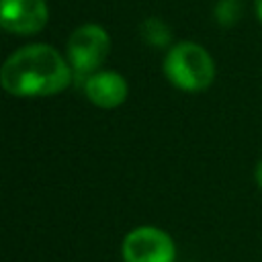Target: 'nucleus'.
Segmentation results:
<instances>
[{
    "label": "nucleus",
    "instance_id": "obj_1",
    "mask_svg": "<svg viewBox=\"0 0 262 262\" xmlns=\"http://www.w3.org/2000/svg\"><path fill=\"white\" fill-rule=\"evenodd\" d=\"M72 82V70L49 45H25L10 53L0 68V86L12 96H53Z\"/></svg>",
    "mask_w": 262,
    "mask_h": 262
},
{
    "label": "nucleus",
    "instance_id": "obj_2",
    "mask_svg": "<svg viewBox=\"0 0 262 262\" xmlns=\"http://www.w3.org/2000/svg\"><path fill=\"white\" fill-rule=\"evenodd\" d=\"M166 78L184 92H201L215 78V63L209 51L196 43L182 41L174 45L164 59Z\"/></svg>",
    "mask_w": 262,
    "mask_h": 262
},
{
    "label": "nucleus",
    "instance_id": "obj_3",
    "mask_svg": "<svg viewBox=\"0 0 262 262\" xmlns=\"http://www.w3.org/2000/svg\"><path fill=\"white\" fill-rule=\"evenodd\" d=\"M111 51V37L98 25L78 27L68 41V59L76 74H94Z\"/></svg>",
    "mask_w": 262,
    "mask_h": 262
},
{
    "label": "nucleus",
    "instance_id": "obj_4",
    "mask_svg": "<svg viewBox=\"0 0 262 262\" xmlns=\"http://www.w3.org/2000/svg\"><path fill=\"white\" fill-rule=\"evenodd\" d=\"M174 256L172 237L158 227H137L123 239L125 262H174Z\"/></svg>",
    "mask_w": 262,
    "mask_h": 262
},
{
    "label": "nucleus",
    "instance_id": "obj_5",
    "mask_svg": "<svg viewBox=\"0 0 262 262\" xmlns=\"http://www.w3.org/2000/svg\"><path fill=\"white\" fill-rule=\"evenodd\" d=\"M49 18L45 0H0V27L16 35L39 33Z\"/></svg>",
    "mask_w": 262,
    "mask_h": 262
},
{
    "label": "nucleus",
    "instance_id": "obj_6",
    "mask_svg": "<svg viewBox=\"0 0 262 262\" xmlns=\"http://www.w3.org/2000/svg\"><path fill=\"white\" fill-rule=\"evenodd\" d=\"M86 96L100 108H117L127 100L129 86L119 72H94L84 84Z\"/></svg>",
    "mask_w": 262,
    "mask_h": 262
},
{
    "label": "nucleus",
    "instance_id": "obj_7",
    "mask_svg": "<svg viewBox=\"0 0 262 262\" xmlns=\"http://www.w3.org/2000/svg\"><path fill=\"white\" fill-rule=\"evenodd\" d=\"M141 37L149 43V45H156V47H164L170 43L172 39V33L168 29V25L160 18H147L143 25H141Z\"/></svg>",
    "mask_w": 262,
    "mask_h": 262
},
{
    "label": "nucleus",
    "instance_id": "obj_8",
    "mask_svg": "<svg viewBox=\"0 0 262 262\" xmlns=\"http://www.w3.org/2000/svg\"><path fill=\"white\" fill-rule=\"evenodd\" d=\"M215 16L221 25H231L239 16V4L235 0H221L215 8Z\"/></svg>",
    "mask_w": 262,
    "mask_h": 262
},
{
    "label": "nucleus",
    "instance_id": "obj_9",
    "mask_svg": "<svg viewBox=\"0 0 262 262\" xmlns=\"http://www.w3.org/2000/svg\"><path fill=\"white\" fill-rule=\"evenodd\" d=\"M256 180H258V186L262 188V160L258 162V168H256Z\"/></svg>",
    "mask_w": 262,
    "mask_h": 262
},
{
    "label": "nucleus",
    "instance_id": "obj_10",
    "mask_svg": "<svg viewBox=\"0 0 262 262\" xmlns=\"http://www.w3.org/2000/svg\"><path fill=\"white\" fill-rule=\"evenodd\" d=\"M256 12H258V18L262 20V0H256Z\"/></svg>",
    "mask_w": 262,
    "mask_h": 262
}]
</instances>
